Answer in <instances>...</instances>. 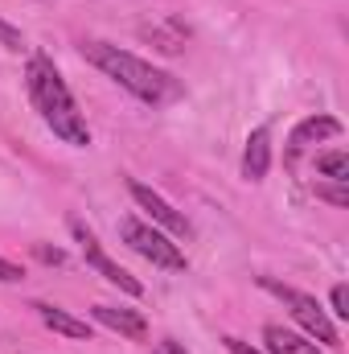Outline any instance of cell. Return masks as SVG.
I'll return each mask as SVG.
<instances>
[{"label":"cell","mask_w":349,"mask_h":354,"mask_svg":"<svg viewBox=\"0 0 349 354\" xmlns=\"http://www.w3.org/2000/svg\"><path fill=\"white\" fill-rule=\"evenodd\" d=\"M83 58L94 71H103L115 87H123L132 99H140L148 107H169V103H177L185 95L181 79H173L169 71H161V66H152L144 58H136L132 50L111 46V41H99V37L83 41Z\"/></svg>","instance_id":"1"},{"label":"cell","mask_w":349,"mask_h":354,"mask_svg":"<svg viewBox=\"0 0 349 354\" xmlns=\"http://www.w3.org/2000/svg\"><path fill=\"white\" fill-rule=\"evenodd\" d=\"M25 87H29L33 107L41 111L46 128H50L62 145L87 149L90 145L87 115L79 111V103H74V95H70V87H66L62 71H58L46 54H33V58H29V66H25Z\"/></svg>","instance_id":"2"},{"label":"cell","mask_w":349,"mask_h":354,"mask_svg":"<svg viewBox=\"0 0 349 354\" xmlns=\"http://www.w3.org/2000/svg\"><path fill=\"white\" fill-rule=\"evenodd\" d=\"M259 288H267L271 297L283 301V309L304 326V334H308L321 351H337V346H341V330H337V322L317 305V297H308V292H300V288H292V284H279L275 276H259Z\"/></svg>","instance_id":"3"},{"label":"cell","mask_w":349,"mask_h":354,"mask_svg":"<svg viewBox=\"0 0 349 354\" xmlns=\"http://www.w3.org/2000/svg\"><path fill=\"white\" fill-rule=\"evenodd\" d=\"M119 235H123V243H128L136 256H144L152 268H165V272H185V268H189L185 252L177 248L169 235H161L152 223H144V218H123V223H119Z\"/></svg>","instance_id":"4"},{"label":"cell","mask_w":349,"mask_h":354,"mask_svg":"<svg viewBox=\"0 0 349 354\" xmlns=\"http://www.w3.org/2000/svg\"><path fill=\"white\" fill-rule=\"evenodd\" d=\"M70 235L79 239V248H83V260H87V264L94 268L103 280H107V284H115V288H119V292H128V297H140V292H144V284H140L132 272H123V268L115 264V260L103 252V243L94 239V231H87L79 218H70Z\"/></svg>","instance_id":"5"},{"label":"cell","mask_w":349,"mask_h":354,"mask_svg":"<svg viewBox=\"0 0 349 354\" xmlns=\"http://www.w3.org/2000/svg\"><path fill=\"white\" fill-rule=\"evenodd\" d=\"M128 194H132V202H136L152 223H161L169 235H177V239H189V235H193V223H189L181 210H173V206L152 189V185H144V181H128Z\"/></svg>","instance_id":"6"},{"label":"cell","mask_w":349,"mask_h":354,"mask_svg":"<svg viewBox=\"0 0 349 354\" xmlns=\"http://www.w3.org/2000/svg\"><path fill=\"white\" fill-rule=\"evenodd\" d=\"M341 132H346V128H341L337 115H304V120L292 128V136H288L283 161L296 165V157H300L304 149H312V145H321V140H329V136H341Z\"/></svg>","instance_id":"7"},{"label":"cell","mask_w":349,"mask_h":354,"mask_svg":"<svg viewBox=\"0 0 349 354\" xmlns=\"http://www.w3.org/2000/svg\"><path fill=\"white\" fill-rule=\"evenodd\" d=\"M90 317H94L99 326L115 330L119 338H144V334H148V322H144V313H140V309H119V305H94V309H90Z\"/></svg>","instance_id":"8"},{"label":"cell","mask_w":349,"mask_h":354,"mask_svg":"<svg viewBox=\"0 0 349 354\" xmlns=\"http://www.w3.org/2000/svg\"><path fill=\"white\" fill-rule=\"evenodd\" d=\"M271 169V128L263 124L247 136V149H243V174L247 181H263Z\"/></svg>","instance_id":"9"},{"label":"cell","mask_w":349,"mask_h":354,"mask_svg":"<svg viewBox=\"0 0 349 354\" xmlns=\"http://www.w3.org/2000/svg\"><path fill=\"white\" fill-rule=\"evenodd\" d=\"M263 342H267V354H325L312 338L283 330V326H263Z\"/></svg>","instance_id":"10"},{"label":"cell","mask_w":349,"mask_h":354,"mask_svg":"<svg viewBox=\"0 0 349 354\" xmlns=\"http://www.w3.org/2000/svg\"><path fill=\"white\" fill-rule=\"evenodd\" d=\"M33 309H37V317L54 330V334H66V338H87L90 342V326L83 317H74V313H66V309H58V305H50V301H33Z\"/></svg>","instance_id":"11"},{"label":"cell","mask_w":349,"mask_h":354,"mask_svg":"<svg viewBox=\"0 0 349 354\" xmlns=\"http://www.w3.org/2000/svg\"><path fill=\"white\" fill-rule=\"evenodd\" d=\"M317 174L346 185V181H349V157L341 153V149H333V153H321V157H317Z\"/></svg>","instance_id":"12"},{"label":"cell","mask_w":349,"mask_h":354,"mask_svg":"<svg viewBox=\"0 0 349 354\" xmlns=\"http://www.w3.org/2000/svg\"><path fill=\"white\" fill-rule=\"evenodd\" d=\"M317 189V198H325V202H333V206H349V194H346V185L341 181H329V185H312Z\"/></svg>","instance_id":"13"},{"label":"cell","mask_w":349,"mask_h":354,"mask_svg":"<svg viewBox=\"0 0 349 354\" xmlns=\"http://www.w3.org/2000/svg\"><path fill=\"white\" fill-rule=\"evenodd\" d=\"M0 46H4V50H25L21 29H17V25H8V21H0Z\"/></svg>","instance_id":"14"},{"label":"cell","mask_w":349,"mask_h":354,"mask_svg":"<svg viewBox=\"0 0 349 354\" xmlns=\"http://www.w3.org/2000/svg\"><path fill=\"white\" fill-rule=\"evenodd\" d=\"M333 313H337V317H349V288L346 284L333 288Z\"/></svg>","instance_id":"15"},{"label":"cell","mask_w":349,"mask_h":354,"mask_svg":"<svg viewBox=\"0 0 349 354\" xmlns=\"http://www.w3.org/2000/svg\"><path fill=\"white\" fill-rule=\"evenodd\" d=\"M0 280H4V284H17V280H25V272L12 264V260H4V256H0Z\"/></svg>","instance_id":"16"},{"label":"cell","mask_w":349,"mask_h":354,"mask_svg":"<svg viewBox=\"0 0 349 354\" xmlns=\"http://www.w3.org/2000/svg\"><path fill=\"white\" fill-rule=\"evenodd\" d=\"M222 342H226V351H230V354H263V351H255L251 342H243V338H235V334H226Z\"/></svg>","instance_id":"17"},{"label":"cell","mask_w":349,"mask_h":354,"mask_svg":"<svg viewBox=\"0 0 349 354\" xmlns=\"http://www.w3.org/2000/svg\"><path fill=\"white\" fill-rule=\"evenodd\" d=\"M152 354H189V351H185V346H181L177 338H161V342H157V351H152Z\"/></svg>","instance_id":"18"},{"label":"cell","mask_w":349,"mask_h":354,"mask_svg":"<svg viewBox=\"0 0 349 354\" xmlns=\"http://www.w3.org/2000/svg\"><path fill=\"white\" fill-rule=\"evenodd\" d=\"M37 256H41L46 264H62V260H66V256H62L58 248H37Z\"/></svg>","instance_id":"19"}]
</instances>
